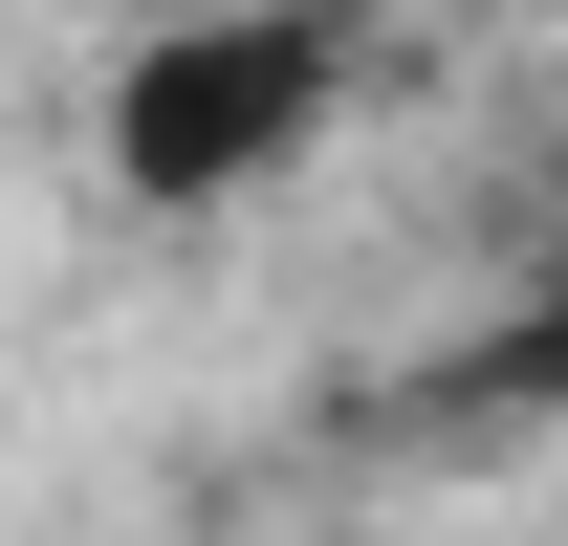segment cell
Returning <instances> with one entry per match:
<instances>
[{"instance_id": "obj_2", "label": "cell", "mask_w": 568, "mask_h": 546, "mask_svg": "<svg viewBox=\"0 0 568 546\" xmlns=\"http://www.w3.org/2000/svg\"><path fill=\"white\" fill-rule=\"evenodd\" d=\"M437 394H459V415H568V241H547L525 284H503V306H481L459 350H437Z\"/></svg>"}, {"instance_id": "obj_3", "label": "cell", "mask_w": 568, "mask_h": 546, "mask_svg": "<svg viewBox=\"0 0 568 546\" xmlns=\"http://www.w3.org/2000/svg\"><path fill=\"white\" fill-rule=\"evenodd\" d=\"M328 22H394V0H328Z\"/></svg>"}, {"instance_id": "obj_1", "label": "cell", "mask_w": 568, "mask_h": 546, "mask_svg": "<svg viewBox=\"0 0 568 546\" xmlns=\"http://www.w3.org/2000/svg\"><path fill=\"white\" fill-rule=\"evenodd\" d=\"M351 88H372V22H328V0H175V22L110 44L88 153H110L132 219H241L351 132Z\"/></svg>"}]
</instances>
